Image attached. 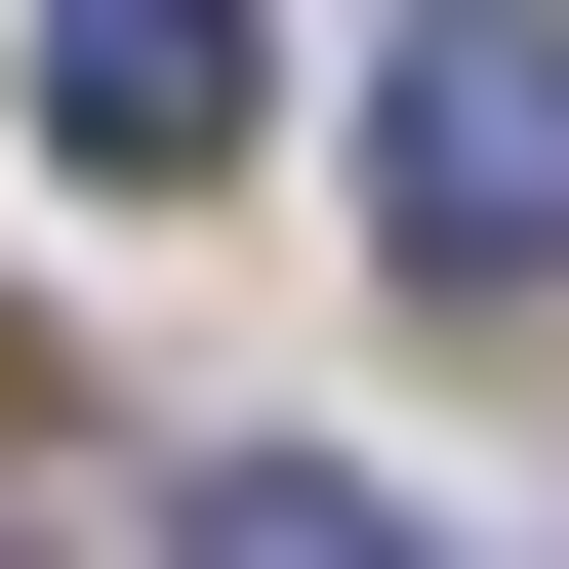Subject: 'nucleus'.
<instances>
[{
  "label": "nucleus",
  "mask_w": 569,
  "mask_h": 569,
  "mask_svg": "<svg viewBox=\"0 0 569 569\" xmlns=\"http://www.w3.org/2000/svg\"><path fill=\"white\" fill-rule=\"evenodd\" d=\"M367 244L407 284H569V0H448L367 82Z\"/></svg>",
  "instance_id": "nucleus-1"
},
{
  "label": "nucleus",
  "mask_w": 569,
  "mask_h": 569,
  "mask_svg": "<svg viewBox=\"0 0 569 569\" xmlns=\"http://www.w3.org/2000/svg\"><path fill=\"white\" fill-rule=\"evenodd\" d=\"M244 122H284V41H244V0H41V163H122V203H203Z\"/></svg>",
  "instance_id": "nucleus-2"
},
{
  "label": "nucleus",
  "mask_w": 569,
  "mask_h": 569,
  "mask_svg": "<svg viewBox=\"0 0 569 569\" xmlns=\"http://www.w3.org/2000/svg\"><path fill=\"white\" fill-rule=\"evenodd\" d=\"M163 569H448V529H407V488H326V448H203V488H163Z\"/></svg>",
  "instance_id": "nucleus-3"
}]
</instances>
